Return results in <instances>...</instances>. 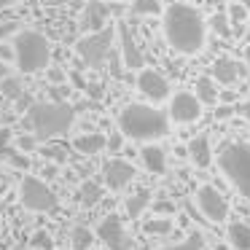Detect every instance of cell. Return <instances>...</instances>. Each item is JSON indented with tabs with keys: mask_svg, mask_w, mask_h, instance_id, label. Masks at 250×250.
Listing matches in <instances>:
<instances>
[{
	"mask_svg": "<svg viewBox=\"0 0 250 250\" xmlns=\"http://www.w3.org/2000/svg\"><path fill=\"white\" fill-rule=\"evenodd\" d=\"M14 65L22 73L46 70L51 62V43L38 30H19L14 35Z\"/></svg>",
	"mask_w": 250,
	"mask_h": 250,
	"instance_id": "4",
	"label": "cell"
},
{
	"mask_svg": "<svg viewBox=\"0 0 250 250\" xmlns=\"http://www.w3.org/2000/svg\"><path fill=\"white\" fill-rule=\"evenodd\" d=\"M164 17V38L178 54H199L205 49L207 24L199 8L188 3H169L162 11Z\"/></svg>",
	"mask_w": 250,
	"mask_h": 250,
	"instance_id": "1",
	"label": "cell"
},
{
	"mask_svg": "<svg viewBox=\"0 0 250 250\" xmlns=\"http://www.w3.org/2000/svg\"><path fill=\"white\" fill-rule=\"evenodd\" d=\"M97 237L108 250H132L135 248L132 237L124 229V221H121V215H116V212H110V215H105L103 221H100Z\"/></svg>",
	"mask_w": 250,
	"mask_h": 250,
	"instance_id": "8",
	"label": "cell"
},
{
	"mask_svg": "<svg viewBox=\"0 0 250 250\" xmlns=\"http://www.w3.org/2000/svg\"><path fill=\"white\" fill-rule=\"evenodd\" d=\"M196 207H199V212L212 223H223L229 218V205L215 186H202V188L196 191Z\"/></svg>",
	"mask_w": 250,
	"mask_h": 250,
	"instance_id": "9",
	"label": "cell"
},
{
	"mask_svg": "<svg viewBox=\"0 0 250 250\" xmlns=\"http://www.w3.org/2000/svg\"><path fill=\"white\" fill-rule=\"evenodd\" d=\"M108 17H110V6L103 0H89V6L81 14V33H100V30L108 27Z\"/></svg>",
	"mask_w": 250,
	"mask_h": 250,
	"instance_id": "13",
	"label": "cell"
},
{
	"mask_svg": "<svg viewBox=\"0 0 250 250\" xmlns=\"http://www.w3.org/2000/svg\"><path fill=\"white\" fill-rule=\"evenodd\" d=\"M43 175H46V178H54V175H57V164H49V167L43 169Z\"/></svg>",
	"mask_w": 250,
	"mask_h": 250,
	"instance_id": "44",
	"label": "cell"
},
{
	"mask_svg": "<svg viewBox=\"0 0 250 250\" xmlns=\"http://www.w3.org/2000/svg\"><path fill=\"white\" fill-rule=\"evenodd\" d=\"M188 156L191 162L196 164V167H207L212 159V151H210V140H207V135H196L194 140L188 143Z\"/></svg>",
	"mask_w": 250,
	"mask_h": 250,
	"instance_id": "19",
	"label": "cell"
},
{
	"mask_svg": "<svg viewBox=\"0 0 250 250\" xmlns=\"http://www.w3.org/2000/svg\"><path fill=\"white\" fill-rule=\"evenodd\" d=\"M86 92L92 94L94 100H100V97H103V86H100V83H86Z\"/></svg>",
	"mask_w": 250,
	"mask_h": 250,
	"instance_id": "39",
	"label": "cell"
},
{
	"mask_svg": "<svg viewBox=\"0 0 250 250\" xmlns=\"http://www.w3.org/2000/svg\"><path fill=\"white\" fill-rule=\"evenodd\" d=\"M175 210H178V207H175L172 199H159V202H153V212H156L159 218H169Z\"/></svg>",
	"mask_w": 250,
	"mask_h": 250,
	"instance_id": "32",
	"label": "cell"
},
{
	"mask_svg": "<svg viewBox=\"0 0 250 250\" xmlns=\"http://www.w3.org/2000/svg\"><path fill=\"white\" fill-rule=\"evenodd\" d=\"M226 237H229V245L234 250H250V223H245V221L229 223Z\"/></svg>",
	"mask_w": 250,
	"mask_h": 250,
	"instance_id": "18",
	"label": "cell"
},
{
	"mask_svg": "<svg viewBox=\"0 0 250 250\" xmlns=\"http://www.w3.org/2000/svg\"><path fill=\"white\" fill-rule=\"evenodd\" d=\"M113 38H116V27H105L100 33H89L83 35L76 43V51L89 67H103L110 57V49H113Z\"/></svg>",
	"mask_w": 250,
	"mask_h": 250,
	"instance_id": "7",
	"label": "cell"
},
{
	"mask_svg": "<svg viewBox=\"0 0 250 250\" xmlns=\"http://www.w3.org/2000/svg\"><path fill=\"white\" fill-rule=\"evenodd\" d=\"M67 94V89L65 86H54L51 89V97H54V103H62V97Z\"/></svg>",
	"mask_w": 250,
	"mask_h": 250,
	"instance_id": "40",
	"label": "cell"
},
{
	"mask_svg": "<svg viewBox=\"0 0 250 250\" xmlns=\"http://www.w3.org/2000/svg\"><path fill=\"white\" fill-rule=\"evenodd\" d=\"M105 148H110L113 153H119L121 148H124V135H121V132H113V135H108V143H105Z\"/></svg>",
	"mask_w": 250,
	"mask_h": 250,
	"instance_id": "34",
	"label": "cell"
},
{
	"mask_svg": "<svg viewBox=\"0 0 250 250\" xmlns=\"http://www.w3.org/2000/svg\"><path fill=\"white\" fill-rule=\"evenodd\" d=\"M14 146H17L19 153H33L35 148H38V137L35 135H19L17 140H14Z\"/></svg>",
	"mask_w": 250,
	"mask_h": 250,
	"instance_id": "30",
	"label": "cell"
},
{
	"mask_svg": "<svg viewBox=\"0 0 250 250\" xmlns=\"http://www.w3.org/2000/svg\"><path fill=\"white\" fill-rule=\"evenodd\" d=\"M202 116V103L191 92H178L169 100V119L175 124H194Z\"/></svg>",
	"mask_w": 250,
	"mask_h": 250,
	"instance_id": "10",
	"label": "cell"
},
{
	"mask_svg": "<svg viewBox=\"0 0 250 250\" xmlns=\"http://www.w3.org/2000/svg\"><path fill=\"white\" fill-rule=\"evenodd\" d=\"M30 248L33 250H54V239L46 229H35V234L30 237Z\"/></svg>",
	"mask_w": 250,
	"mask_h": 250,
	"instance_id": "28",
	"label": "cell"
},
{
	"mask_svg": "<svg viewBox=\"0 0 250 250\" xmlns=\"http://www.w3.org/2000/svg\"><path fill=\"white\" fill-rule=\"evenodd\" d=\"M8 143H11V132L0 129V151H3V148H8Z\"/></svg>",
	"mask_w": 250,
	"mask_h": 250,
	"instance_id": "41",
	"label": "cell"
},
{
	"mask_svg": "<svg viewBox=\"0 0 250 250\" xmlns=\"http://www.w3.org/2000/svg\"><path fill=\"white\" fill-rule=\"evenodd\" d=\"M162 250H205V237H202V231H191L183 242L167 245V248H162Z\"/></svg>",
	"mask_w": 250,
	"mask_h": 250,
	"instance_id": "26",
	"label": "cell"
},
{
	"mask_svg": "<svg viewBox=\"0 0 250 250\" xmlns=\"http://www.w3.org/2000/svg\"><path fill=\"white\" fill-rule=\"evenodd\" d=\"M76 121V108L70 103H33L27 110V124L38 140H51L65 135Z\"/></svg>",
	"mask_w": 250,
	"mask_h": 250,
	"instance_id": "3",
	"label": "cell"
},
{
	"mask_svg": "<svg viewBox=\"0 0 250 250\" xmlns=\"http://www.w3.org/2000/svg\"><path fill=\"white\" fill-rule=\"evenodd\" d=\"M146 234H153V237H162V234H169L175 229L172 218H151V221H146Z\"/></svg>",
	"mask_w": 250,
	"mask_h": 250,
	"instance_id": "27",
	"label": "cell"
},
{
	"mask_svg": "<svg viewBox=\"0 0 250 250\" xmlns=\"http://www.w3.org/2000/svg\"><path fill=\"white\" fill-rule=\"evenodd\" d=\"M132 178H135V164H129L126 159H110L103 169V180L110 191H121Z\"/></svg>",
	"mask_w": 250,
	"mask_h": 250,
	"instance_id": "14",
	"label": "cell"
},
{
	"mask_svg": "<svg viewBox=\"0 0 250 250\" xmlns=\"http://www.w3.org/2000/svg\"><path fill=\"white\" fill-rule=\"evenodd\" d=\"M6 76H11V73H8V65L6 62H0V81H3Z\"/></svg>",
	"mask_w": 250,
	"mask_h": 250,
	"instance_id": "45",
	"label": "cell"
},
{
	"mask_svg": "<svg viewBox=\"0 0 250 250\" xmlns=\"http://www.w3.org/2000/svg\"><path fill=\"white\" fill-rule=\"evenodd\" d=\"M46 78H49L51 86H62V83H67V73L62 70V67H46Z\"/></svg>",
	"mask_w": 250,
	"mask_h": 250,
	"instance_id": "31",
	"label": "cell"
},
{
	"mask_svg": "<svg viewBox=\"0 0 250 250\" xmlns=\"http://www.w3.org/2000/svg\"><path fill=\"white\" fill-rule=\"evenodd\" d=\"M105 143H108V135H103V132H83L73 140V148L83 156H94L105 148Z\"/></svg>",
	"mask_w": 250,
	"mask_h": 250,
	"instance_id": "17",
	"label": "cell"
},
{
	"mask_svg": "<svg viewBox=\"0 0 250 250\" xmlns=\"http://www.w3.org/2000/svg\"><path fill=\"white\" fill-rule=\"evenodd\" d=\"M226 116H231V108H221V110H218V119H226Z\"/></svg>",
	"mask_w": 250,
	"mask_h": 250,
	"instance_id": "47",
	"label": "cell"
},
{
	"mask_svg": "<svg viewBox=\"0 0 250 250\" xmlns=\"http://www.w3.org/2000/svg\"><path fill=\"white\" fill-rule=\"evenodd\" d=\"M14 3H17V0H0V11H3V8H11Z\"/></svg>",
	"mask_w": 250,
	"mask_h": 250,
	"instance_id": "46",
	"label": "cell"
},
{
	"mask_svg": "<svg viewBox=\"0 0 250 250\" xmlns=\"http://www.w3.org/2000/svg\"><path fill=\"white\" fill-rule=\"evenodd\" d=\"M92 242H94V234L89 231L86 226H76V229H73V234H70L73 250H89V248H92Z\"/></svg>",
	"mask_w": 250,
	"mask_h": 250,
	"instance_id": "23",
	"label": "cell"
},
{
	"mask_svg": "<svg viewBox=\"0 0 250 250\" xmlns=\"http://www.w3.org/2000/svg\"><path fill=\"white\" fill-rule=\"evenodd\" d=\"M132 14L135 17H156V14H162V3L159 0H132Z\"/></svg>",
	"mask_w": 250,
	"mask_h": 250,
	"instance_id": "25",
	"label": "cell"
},
{
	"mask_svg": "<svg viewBox=\"0 0 250 250\" xmlns=\"http://www.w3.org/2000/svg\"><path fill=\"white\" fill-rule=\"evenodd\" d=\"M196 100H199L202 105H215L218 103V97H221V94H218V83L212 81L210 76H199L196 78Z\"/></svg>",
	"mask_w": 250,
	"mask_h": 250,
	"instance_id": "20",
	"label": "cell"
},
{
	"mask_svg": "<svg viewBox=\"0 0 250 250\" xmlns=\"http://www.w3.org/2000/svg\"><path fill=\"white\" fill-rule=\"evenodd\" d=\"M33 108V94H19L17 100H14V110H17V113H27V110Z\"/></svg>",
	"mask_w": 250,
	"mask_h": 250,
	"instance_id": "33",
	"label": "cell"
},
{
	"mask_svg": "<svg viewBox=\"0 0 250 250\" xmlns=\"http://www.w3.org/2000/svg\"><path fill=\"white\" fill-rule=\"evenodd\" d=\"M126 215L129 218H140L143 215V210H148L151 207V191H137V194H132L129 199H126Z\"/></svg>",
	"mask_w": 250,
	"mask_h": 250,
	"instance_id": "22",
	"label": "cell"
},
{
	"mask_svg": "<svg viewBox=\"0 0 250 250\" xmlns=\"http://www.w3.org/2000/svg\"><path fill=\"white\" fill-rule=\"evenodd\" d=\"M0 62H14V46H8V43H0Z\"/></svg>",
	"mask_w": 250,
	"mask_h": 250,
	"instance_id": "38",
	"label": "cell"
},
{
	"mask_svg": "<svg viewBox=\"0 0 250 250\" xmlns=\"http://www.w3.org/2000/svg\"><path fill=\"white\" fill-rule=\"evenodd\" d=\"M239 116H242L245 121H250V100H245V103L239 105Z\"/></svg>",
	"mask_w": 250,
	"mask_h": 250,
	"instance_id": "43",
	"label": "cell"
},
{
	"mask_svg": "<svg viewBox=\"0 0 250 250\" xmlns=\"http://www.w3.org/2000/svg\"><path fill=\"white\" fill-rule=\"evenodd\" d=\"M239 3H242V6L248 8V14H250V0H239Z\"/></svg>",
	"mask_w": 250,
	"mask_h": 250,
	"instance_id": "49",
	"label": "cell"
},
{
	"mask_svg": "<svg viewBox=\"0 0 250 250\" xmlns=\"http://www.w3.org/2000/svg\"><path fill=\"white\" fill-rule=\"evenodd\" d=\"M116 35H119V41H121V57H124V65L132 67V70H143L146 54H143V49L137 46V41H135V35H132L129 24H126V22H119Z\"/></svg>",
	"mask_w": 250,
	"mask_h": 250,
	"instance_id": "12",
	"label": "cell"
},
{
	"mask_svg": "<svg viewBox=\"0 0 250 250\" xmlns=\"http://www.w3.org/2000/svg\"><path fill=\"white\" fill-rule=\"evenodd\" d=\"M67 78H70V83H73V86H76V89H86V78H83L81 76V73H78V70H73V73H67Z\"/></svg>",
	"mask_w": 250,
	"mask_h": 250,
	"instance_id": "37",
	"label": "cell"
},
{
	"mask_svg": "<svg viewBox=\"0 0 250 250\" xmlns=\"http://www.w3.org/2000/svg\"><path fill=\"white\" fill-rule=\"evenodd\" d=\"M119 132L140 143L159 140L169 135V116H164V110L151 108V105L132 103L119 113Z\"/></svg>",
	"mask_w": 250,
	"mask_h": 250,
	"instance_id": "2",
	"label": "cell"
},
{
	"mask_svg": "<svg viewBox=\"0 0 250 250\" xmlns=\"http://www.w3.org/2000/svg\"><path fill=\"white\" fill-rule=\"evenodd\" d=\"M137 89L153 103H162V100L169 97V81L153 67H143L137 73Z\"/></svg>",
	"mask_w": 250,
	"mask_h": 250,
	"instance_id": "11",
	"label": "cell"
},
{
	"mask_svg": "<svg viewBox=\"0 0 250 250\" xmlns=\"http://www.w3.org/2000/svg\"><path fill=\"white\" fill-rule=\"evenodd\" d=\"M0 92H3V97H6V100H17L19 94H24V83H22V78H17V76H6L3 81H0Z\"/></svg>",
	"mask_w": 250,
	"mask_h": 250,
	"instance_id": "24",
	"label": "cell"
},
{
	"mask_svg": "<svg viewBox=\"0 0 250 250\" xmlns=\"http://www.w3.org/2000/svg\"><path fill=\"white\" fill-rule=\"evenodd\" d=\"M218 167L223 178L250 199V143H229L218 153Z\"/></svg>",
	"mask_w": 250,
	"mask_h": 250,
	"instance_id": "5",
	"label": "cell"
},
{
	"mask_svg": "<svg viewBox=\"0 0 250 250\" xmlns=\"http://www.w3.org/2000/svg\"><path fill=\"white\" fill-rule=\"evenodd\" d=\"M212 24H215V27L221 30L223 35H229V30H226V17H215V19H212Z\"/></svg>",
	"mask_w": 250,
	"mask_h": 250,
	"instance_id": "42",
	"label": "cell"
},
{
	"mask_svg": "<svg viewBox=\"0 0 250 250\" xmlns=\"http://www.w3.org/2000/svg\"><path fill=\"white\" fill-rule=\"evenodd\" d=\"M19 30H22V27H19L17 19H11V22H3V24H0V35H3V38H6V35H17Z\"/></svg>",
	"mask_w": 250,
	"mask_h": 250,
	"instance_id": "35",
	"label": "cell"
},
{
	"mask_svg": "<svg viewBox=\"0 0 250 250\" xmlns=\"http://www.w3.org/2000/svg\"><path fill=\"white\" fill-rule=\"evenodd\" d=\"M100 199H103V186H100L97 180H83L81 191H78V202H81L83 207H94Z\"/></svg>",
	"mask_w": 250,
	"mask_h": 250,
	"instance_id": "21",
	"label": "cell"
},
{
	"mask_svg": "<svg viewBox=\"0 0 250 250\" xmlns=\"http://www.w3.org/2000/svg\"><path fill=\"white\" fill-rule=\"evenodd\" d=\"M19 199L33 212H57L60 210L57 194L46 186L43 178H35V175H24L22 178V183H19Z\"/></svg>",
	"mask_w": 250,
	"mask_h": 250,
	"instance_id": "6",
	"label": "cell"
},
{
	"mask_svg": "<svg viewBox=\"0 0 250 250\" xmlns=\"http://www.w3.org/2000/svg\"><path fill=\"white\" fill-rule=\"evenodd\" d=\"M210 78L215 83H223V86H234V83L242 78V65H239L237 60H231V57H218V60L212 62Z\"/></svg>",
	"mask_w": 250,
	"mask_h": 250,
	"instance_id": "15",
	"label": "cell"
},
{
	"mask_svg": "<svg viewBox=\"0 0 250 250\" xmlns=\"http://www.w3.org/2000/svg\"><path fill=\"white\" fill-rule=\"evenodd\" d=\"M248 17H250V14H248V8H245L242 3H239V0H234L231 6H229V14H226V19H229V22H234V24H242Z\"/></svg>",
	"mask_w": 250,
	"mask_h": 250,
	"instance_id": "29",
	"label": "cell"
},
{
	"mask_svg": "<svg viewBox=\"0 0 250 250\" xmlns=\"http://www.w3.org/2000/svg\"><path fill=\"white\" fill-rule=\"evenodd\" d=\"M43 156L46 159H54L57 164L65 162V151H62V148H43Z\"/></svg>",
	"mask_w": 250,
	"mask_h": 250,
	"instance_id": "36",
	"label": "cell"
},
{
	"mask_svg": "<svg viewBox=\"0 0 250 250\" xmlns=\"http://www.w3.org/2000/svg\"><path fill=\"white\" fill-rule=\"evenodd\" d=\"M245 62H248V76H250V46L245 49ZM248 81H250V78H248Z\"/></svg>",
	"mask_w": 250,
	"mask_h": 250,
	"instance_id": "48",
	"label": "cell"
},
{
	"mask_svg": "<svg viewBox=\"0 0 250 250\" xmlns=\"http://www.w3.org/2000/svg\"><path fill=\"white\" fill-rule=\"evenodd\" d=\"M140 162H143V167L153 175L167 172V153H164L162 146H143L140 148Z\"/></svg>",
	"mask_w": 250,
	"mask_h": 250,
	"instance_id": "16",
	"label": "cell"
}]
</instances>
